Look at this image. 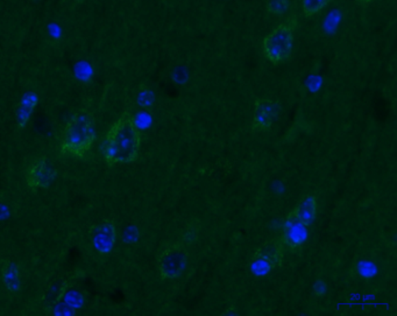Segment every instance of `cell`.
I'll list each match as a JSON object with an SVG mask.
<instances>
[{"label":"cell","mask_w":397,"mask_h":316,"mask_svg":"<svg viewBox=\"0 0 397 316\" xmlns=\"http://www.w3.org/2000/svg\"><path fill=\"white\" fill-rule=\"evenodd\" d=\"M141 136L134 117L125 112L114 121L106 135L104 157L108 165L130 164L138 158Z\"/></svg>","instance_id":"6da1fadb"},{"label":"cell","mask_w":397,"mask_h":316,"mask_svg":"<svg viewBox=\"0 0 397 316\" xmlns=\"http://www.w3.org/2000/svg\"><path fill=\"white\" fill-rule=\"evenodd\" d=\"M96 139V121L89 110H79L64 128L61 138V153L64 157L84 158Z\"/></svg>","instance_id":"7a4b0ae2"},{"label":"cell","mask_w":397,"mask_h":316,"mask_svg":"<svg viewBox=\"0 0 397 316\" xmlns=\"http://www.w3.org/2000/svg\"><path fill=\"white\" fill-rule=\"evenodd\" d=\"M295 27L296 18H289L285 23L274 28L263 40V54L272 63L285 62L292 55Z\"/></svg>","instance_id":"3957f363"},{"label":"cell","mask_w":397,"mask_h":316,"mask_svg":"<svg viewBox=\"0 0 397 316\" xmlns=\"http://www.w3.org/2000/svg\"><path fill=\"white\" fill-rule=\"evenodd\" d=\"M285 248L281 238L267 241L258 248L252 260V270L255 275H265L274 268L281 265L282 258L285 255Z\"/></svg>","instance_id":"277c9868"},{"label":"cell","mask_w":397,"mask_h":316,"mask_svg":"<svg viewBox=\"0 0 397 316\" xmlns=\"http://www.w3.org/2000/svg\"><path fill=\"white\" fill-rule=\"evenodd\" d=\"M187 264V250L183 244L169 246L159 260V272L163 280H172L182 273Z\"/></svg>","instance_id":"5b68a950"},{"label":"cell","mask_w":397,"mask_h":316,"mask_svg":"<svg viewBox=\"0 0 397 316\" xmlns=\"http://www.w3.org/2000/svg\"><path fill=\"white\" fill-rule=\"evenodd\" d=\"M57 177V170L45 158H39L30 164L26 173L28 187L32 189L47 188Z\"/></svg>","instance_id":"8992f818"},{"label":"cell","mask_w":397,"mask_h":316,"mask_svg":"<svg viewBox=\"0 0 397 316\" xmlns=\"http://www.w3.org/2000/svg\"><path fill=\"white\" fill-rule=\"evenodd\" d=\"M278 103L269 98H258L255 102L254 117H253V130L267 131L273 124L278 115Z\"/></svg>","instance_id":"52a82bcc"},{"label":"cell","mask_w":397,"mask_h":316,"mask_svg":"<svg viewBox=\"0 0 397 316\" xmlns=\"http://www.w3.org/2000/svg\"><path fill=\"white\" fill-rule=\"evenodd\" d=\"M116 241V224L111 219L99 223L92 233V244L98 253L108 255L111 253Z\"/></svg>","instance_id":"ba28073f"},{"label":"cell","mask_w":397,"mask_h":316,"mask_svg":"<svg viewBox=\"0 0 397 316\" xmlns=\"http://www.w3.org/2000/svg\"><path fill=\"white\" fill-rule=\"evenodd\" d=\"M305 228L307 226L298 222L292 214H289L285 223V228H283V234L280 237L285 248L292 251L300 248L307 237Z\"/></svg>","instance_id":"9c48e42d"},{"label":"cell","mask_w":397,"mask_h":316,"mask_svg":"<svg viewBox=\"0 0 397 316\" xmlns=\"http://www.w3.org/2000/svg\"><path fill=\"white\" fill-rule=\"evenodd\" d=\"M290 214L302 223L309 226L316 219L317 214V199L315 195H305L301 199L295 209Z\"/></svg>","instance_id":"30bf717a"},{"label":"cell","mask_w":397,"mask_h":316,"mask_svg":"<svg viewBox=\"0 0 397 316\" xmlns=\"http://www.w3.org/2000/svg\"><path fill=\"white\" fill-rule=\"evenodd\" d=\"M83 294L81 290L76 288H69L64 290L61 294L55 307V314L59 315H65V314H72L79 309L83 304Z\"/></svg>","instance_id":"8fae6325"},{"label":"cell","mask_w":397,"mask_h":316,"mask_svg":"<svg viewBox=\"0 0 397 316\" xmlns=\"http://www.w3.org/2000/svg\"><path fill=\"white\" fill-rule=\"evenodd\" d=\"M1 275H3L5 286L8 287V290L12 292L20 290L19 271L14 264L5 261L1 268Z\"/></svg>","instance_id":"7c38bea8"},{"label":"cell","mask_w":397,"mask_h":316,"mask_svg":"<svg viewBox=\"0 0 397 316\" xmlns=\"http://www.w3.org/2000/svg\"><path fill=\"white\" fill-rule=\"evenodd\" d=\"M331 0H302V11L305 17H312L330 4Z\"/></svg>","instance_id":"4fadbf2b"},{"label":"cell","mask_w":397,"mask_h":316,"mask_svg":"<svg viewBox=\"0 0 397 316\" xmlns=\"http://www.w3.org/2000/svg\"><path fill=\"white\" fill-rule=\"evenodd\" d=\"M35 104H37V97L34 95H30V96L23 98L19 109V124H21V126L26 124Z\"/></svg>","instance_id":"5bb4252c"},{"label":"cell","mask_w":397,"mask_h":316,"mask_svg":"<svg viewBox=\"0 0 397 316\" xmlns=\"http://www.w3.org/2000/svg\"><path fill=\"white\" fill-rule=\"evenodd\" d=\"M289 8V0H268L267 1V11L270 14H285Z\"/></svg>","instance_id":"9a60e30c"},{"label":"cell","mask_w":397,"mask_h":316,"mask_svg":"<svg viewBox=\"0 0 397 316\" xmlns=\"http://www.w3.org/2000/svg\"><path fill=\"white\" fill-rule=\"evenodd\" d=\"M150 97H152V92H150L148 90L141 91V92L139 94L140 106H146L152 104V103H150L152 102Z\"/></svg>","instance_id":"2e32d148"},{"label":"cell","mask_w":397,"mask_h":316,"mask_svg":"<svg viewBox=\"0 0 397 316\" xmlns=\"http://www.w3.org/2000/svg\"><path fill=\"white\" fill-rule=\"evenodd\" d=\"M359 1L363 4H368V3H371V0H359Z\"/></svg>","instance_id":"e0dca14e"}]
</instances>
